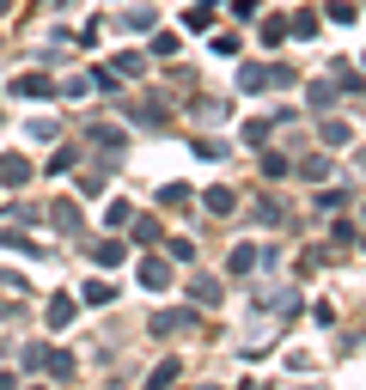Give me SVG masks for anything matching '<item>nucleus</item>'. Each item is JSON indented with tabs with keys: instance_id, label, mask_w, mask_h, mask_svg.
<instances>
[{
	"instance_id": "obj_1",
	"label": "nucleus",
	"mask_w": 366,
	"mask_h": 390,
	"mask_svg": "<svg viewBox=\"0 0 366 390\" xmlns=\"http://www.w3.org/2000/svg\"><path fill=\"white\" fill-rule=\"evenodd\" d=\"M0 177H6V183H25V159H0Z\"/></svg>"
}]
</instances>
